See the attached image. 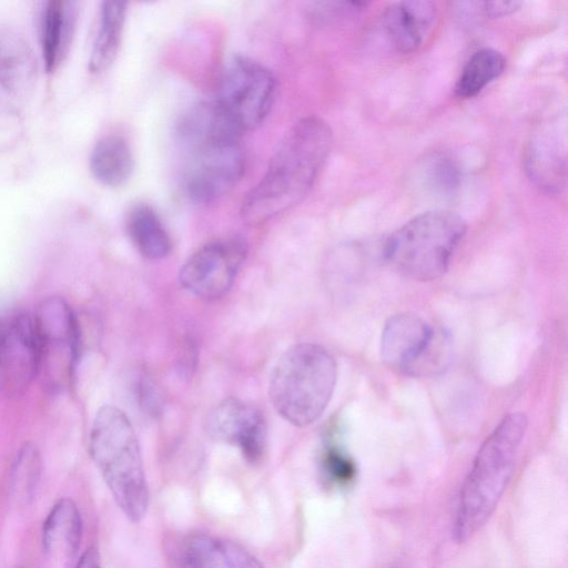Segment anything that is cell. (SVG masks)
Segmentation results:
<instances>
[{"mask_svg":"<svg viewBox=\"0 0 568 568\" xmlns=\"http://www.w3.org/2000/svg\"><path fill=\"white\" fill-rule=\"evenodd\" d=\"M504 55L489 48L474 52L455 85V94L462 99L477 95L486 85L497 79L505 70Z\"/></svg>","mask_w":568,"mask_h":568,"instance_id":"21","label":"cell"},{"mask_svg":"<svg viewBox=\"0 0 568 568\" xmlns=\"http://www.w3.org/2000/svg\"><path fill=\"white\" fill-rule=\"evenodd\" d=\"M332 144V130L323 119L308 115L298 120L243 200V221L251 226L261 225L300 204L313 187Z\"/></svg>","mask_w":568,"mask_h":568,"instance_id":"1","label":"cell"},{"mask_svg":"<svg viewBox=\"0 0 568 568\" xmlns=\"http://www.w3.org/2000/svg\"><path fill=\"white\" fill-rule=\"evenodd\" d=\"M154 386V383L145 375H142L136 383L140 405L151 415H155L161 406L160 396Z\"/></svg>","mask_w":568,"mask_h":568,"instance_id":"25","label":"cell"},{"mask_svg":"<svg viewBox=\"0 0 568 568\" xmlns=\"http://www.w3.org/2000/svg\"><path fill=\"white\" fill-rule=\"evenodd\" d=\"M324 466L329 476L338 481L348 480L354 474L352 462L336 449L326 453Z\"/></svg>","mask_w":568,"mask_h":568,"instance_id":"24","label":"cell"},{"mask_svg":"<svg viewBox=\"0 0 568 568\" xmlns=\"http://www.w3.org/2000/svg\"><path fill=\"white\" fill-rule=\"evenodd\" d=\"M276 93V78L265 65L248 57L233 55L222 69L214 103L243 133L265 121Z\"/></svg>","mask_w":568,"mask_h":568,"instance_id":"7","label":"cell"},{"mask_svg":"<svg viewBox=\"0 0 568 568\" xmlns=\"http://www.w3.org/2000/svg\"><path fill=\"white\" fill-rule=\"evenodd\" d=\"M126 231L136 250L149 260H161L171 252V239L152 206L133 205L126 216Z\"/></svg>","mask_w":568,"mask_h":568,"instance_id":"17","label":"cell"},{"mask_svg":"<svg viewBox=\"0 0 568 568\" xmlns=\"http://www.w3.org/2000/svg\"><path fill=\"white\" fill-rule=\"evenodd\" d=\"M74 568H101V559L98 549L94 546L87 548Z\"/></svg>","mask_w":568,"mask_h":568,"instance_id":"27","label":"cell"},{"mask_svg":"<svg viewBox=\"0 0 568 568\" xmlns=\"http://www.w3.org/2000/svg\"><path fill=\"white\" fill-rule=\"evenodd\" d=\"M207 429L213 438L239 447L252 464L264 455L267 438L265 419L251 404L234 397L222 400L210 413Z\"/></svg>","mask_w":568,"mask_h":568,"instance_id":"12","label":"cell"},{"mask_svg":"<svg viewBox=\"0 0 568 568\" xmlns=\"http://www.w3.org/2000/svg\"><path fill=\"white\" fill-rule=\"evenodd\" d=\"M466 231V222L457 213L428 211L396 230L386 241L384 255L400 275L415 281H433L448 270Z\"/></svg>","mask_w":568,"mask_h":568,"instance_id":"6","label":"cell"},{"mask_svg":"<svg viewBox=\"0 0 568 568\" xmlns=\"http://www.w3.org/2000/svg\"><path fill=\"white\" fill-rule=\"evenodd\" d=\"M185 557L191 568H263L242 546L204 534L189 538Z\"/></svg>","mask_w":568,"mask_h":568,"instance_id":"15","label":"cell"},{"mask_svg":"<svg viewBox=\"0 0 568 568\" xmlns=\"http://www.w3.org/2000/svg\"><path fill=\"white\" fill-rule=\"evenodd\" d=\"M41 348L40 371L49 386L64 387L71 379L80 349V328L71 307L58 296L43 300L34 315Z\"/></svg>","mask_w":568,"mask_h":568,"instance_id":"9","label":"cell"},{"mask_svg":"<svg viewBox=\"0 0 568 568\" xmlns=\"http://www.w3.org/2000/svg\"><path fill=\"white\" fill-rule=\"evenodd\" d=\"M430 178L442 190H453L458 182V171L450 159L439 158L430 166Z\"/></svg>","mask_w":568,"mask_h":568,"instance_id":"23","label":"cell"},{"mask_svg":"<svg viewBox=\"0 0 568 568\" xmlns=\"http://www.w3.org/2000/svg\"><path fill=\"white\" fill-rule=\"evenodd\" d=\"M41 348L33 316L21 313L0 324V388L23 392L40 372Z\"/></svg>","mask_w":568,"mask_h":568,"instance_id":"11","label":"cell"},{"mask_svg":"<svg viewBox=\"0 0 568 568\" xmlns=\"http://www.w3.org/2000/svg\"><path fill=\"white\" fill-rule=\"evenodd\" d=\"M179 132L191 154L184 175L189 199L209 204L227 194L244 172L242 133L214 102L192 109Z\"/></svg>","mask_w":568,"mask_h":568,"instance_id":"2","label":"cell"},{"mask_svg":"<svg viewBox=\"0 0 568 568\" xmlns=\"http://www.w3.org/2000/svg\"><path fill=\"white\" fill-rule=\"evenodd\" d=\"M125 14V2L104 1L102 3L99 29L89 60V69L92 73L104 71L115 59L121 43Z\"/></svg>","mask_w":568,"mask_h":568,"instance_id":"20","label":"cell"},{"mask_svg":"<svg viewBox=\"0 0 568 568\" xmlns=\"http://www.w3.org/2000/svg\"><path fill=\"white\" fill-rule=\"evenodd\" d=\"M437 17L433 1L413 0L390 4L383 14V27L392 45L402 53L416 51L430 32Z\"/></svg>","mask_w":568,"mask_h":568,"instance_id":"13","label":"cell"},{"mask_svg":"<svg viewBox=\"0 0 568 568\" xmlns=\"http://www.w3.org/2000/svg\"><path fill=\"white\" fill-rule=\"evenodd\" d=\"M82 538L80 511L70 498L59 499L42 526L44 551L54 559L70 561L77 555Z\"/></svg>","mask_w":568,"mask_h":568,"instance_id":"14","label":"cell"},{"mask_svg":"<svg viewBox=\"0 0 568 568\" xmlns=\"http://www.w3.org/2000/svg\"><path fill=\"white\" fill-rule=\"evenodd\" d=\"M337 378L333 355L313 343L296 344L278 358L271 374L270 399L296 427L316 422L327 407Z\"/></svg>","mask_w":568,"mask_h":568,"instance_id":"5","label":"cell"},{"mask_svg":"<svg viewBox=\"0 0 568 568\" xmlns=\"http://www.w3.org/2000/svg\"><path fill=\"white\" fill-rule=\"evenodd\" d=\"M32 71L31 57L24 44L9 41L0 45V112L20 102Z\"/></svg>","mask_w":568,"mask_h":568,"instance_id":"19","label":"cell"},{"mask_svg":"<svg viewBox=\"0 0 568 568\" xmlns=\"http://www.w3.org/2000/svg\"><path fill=\"white\" fill-rule=\"evenodd\" d=\"M246 255L247 245L242 239L212 241L186 260L180 271V283L202 300H217L232 287Z\"/></svg>","mask_w":568,"mask_h":568,"instance_id":"10","label":"cell"},{"mask_svg":"<svg viewBox=\"0 0 568 568\" xmlns=\"http://www.w3.org/2000/svg\"><path fill=\"white\" fill-rule=\"evenodd\" d=\"M75 7L71 1L51 0L41 17V47L48 71H53L63 60L73 34Z\"/></svg>","mask_w":568,"mask_h":568,"instance_id":"16","label":"cell"},{"mask_svg":"<svg viewBox=\"0 0 568 568\" xmlns=\"http://www.w3.org/2000/svg\"><path fill=\"white\" fill-rule=\"evenodd\" d=\"M90 169L93 176L103 185L116 187L125 184L134 169L128 142L120 135L101 139L92 150Z\"/></svg>","mask_w":568,"mask_h":568,"instance_id":"18","label":"cell"},{"mask_svg":"<svg viewBox=\"0 0 568 568\" xmlns=\"http://www.w3.org/2000/svg\"><path fill=\"white\" fill-rule=\"evenodd\" d=\"M527 424L524 414H508L479 448L459 494L453 529L457 542L471 538L495 511L511 478Z\"/></svg>","mask_w":568,"mask_h":568,"instance_id":"3","label":"cell"},{"mask_svg":"<svg viewBox=\"0 0 568 568\" xmlns=\"http://www.w3.org/2000/svg\"><path fill=\"white\" fill-rule=\"evenodd\" d=\"M42 462L36 444H23L13 460L10 473V490L18 504L29 505L41 478Z\"/></svg>","mask_w":568,"mask_h":568,"instance_id":"22","label":"cell"},{"mask_svg":"<svg viewBox=\"0 0 568 568\" xmlns=\"http://www.w3.org/2000/svg\"><path fill=\"white\" fill-rule=\"evenodd\" d=\"M90 456L122 513L140 521L149 506V490L134 428L118 407L95 414L89 435Z\"/></svg>","mask_w":568,"mask_h":568,"instance_id":"4","label":"cell"},{"mask_svg":"<svg viewBox=\"0 0 568 568\" xmlns=\"http://www.w3.org/2000/svg\"><path fill=\"white\" fill-rule=\"evenodd\" d=\"M449 342L442 331L413 313L395 314L387 320L381 337V356L390 369L409 376H423L442 368Z\"/></svg>","mask_w":568,"mask_h":568,"instance_id":"8","label":"cell"},{"mask_svg":"<svg viewBox=\"0 0 568 568\" xmlns=\"http://www.w3.org/2000/svg\"><path fill=\"white\" fill-rule=\"evenodd\" d=\"M520 7L518 1H486L481 10L487 17L499 18L516 12Z\"/></svg>","mask_w":568,"mask_h":568,"instance_id":"26","label":"cell"}]
</instances>
